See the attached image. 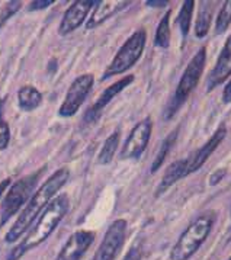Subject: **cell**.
I'll list each match as a JSON object with an SVG mask.
<instances>
[{
  "label": "cell",
  "mask_w": 231,
  "mask_h": 260,
  "mask_svg": "<svg viewBox=\"0 0 231 260\" xmlns=\"http://www.w3.org/2000/svg\"><path fill=\"white\" fill-rule=\"evenodd\" d=\"M21 6L22 2H9V3L5 6V9L2 11V13H0V22L5 23V22L11 18L12 15H15L16 12L21 9Z\"/></svg>",
  "instance_id": "cell-25"
},
{
  "label": "cell",
  "mask_w": 231,
  "mask_h": 260,
  "mask_svg": "<svg viewBox=\"0 0 231 260\" xmlns=\"http://www.w3.org/2000/svg\"><path fill=\"white\" fill-rule=\"evenodd\" d=\"M153 122L151 118H144L131 129L126 138L125 144L121 151V160H137L140 158L144 150L147 148L150 137H151Z\"/></svg>",
  "instance_id": "cell-9"
},
{
  "label": "cell",
  "mask_w": 231,
  "mask_h": 260,
  "mask_svg": "<svg viewBox=\"0 0 231 260\" xmlns=\"http://www.w3.org/2000/svg\"><path fill=\"white\" fill-rule=\"evenodd\" d=\"M70 208V201L67 195H57L55 198L47 205V208L42 211V214L37 218L31 231L26 234V237L12 250L6 260H19L28 250L38 247L41 243L48 239L53 234L61 219L67 215Z\"/></svg>",
  "instance_id": "cell-2"
},
{
  "label": "cell",
  "mask_w": 231,
  "mask_h": 260,
  "mask_svg": "<svg viewBox=\"0 0 231 260\" xmlns=\"http://www.w3.org/2000/svg\"><path fill=\"white\" fill-rule=\"evenodd\" d=\"M146 5H147L148 8H164V6H168L169 2H166V0H161V2L148 0V2H146Z\"/></svg>",
  "instance_id": "cell-30"
},
{
  "label": "cell",
  "mask_w": 231,
  "mask_h": 260,
  "mask_svg": "<svg viewBox=\"0 0 231 260\" xmlns=\"http://www.w3.org/2000/svg\"><path fill=\"white\" fill-rule=\"evenodd\" d=\"M225 173H227V170L225 169H220V170H215L210 177V183L211 185H217V183H220L221 179L225 176Z\"/></svg>",
  "instance_id": "cell-28"
},
{
  "label": "cell",
  "mask_w": 231,
  "mask_h": 260,
  "mask_svg": "<svg viewBox=\"0 0 231 260\" xmlns=\"http://www.w3.org/2000/svg\"><path fill=\"white\" fill-rule=\"evenodd\" d=\"M70 179V170L67 167H61L57 172H54L48 177L41 187L34 193L31 199L26 202L25 208L18 215L16 221L13 222L11 230L6 233L5 241L6 243H15L21 239L22 236L28 231L32 225V222L42 214V211L47 208V205L57 197V192L69 182Z\"/></svg>",
  "instance_id": "cell-1"
},
{
  "label": "cell",
  "mask_w": 231,
  "mask_h": 260,
  "mask_svg": "<svg viewBox=\"0 0 231 260\" xmlns=\"http://www.w3.org/2000/svg\"><path fill=\"white\" fill-rule=\"evenodd\" d=\"M93 83H95V77L92 73H84L76 77L70 84L63 104L58 109V115L63 118H70L74 114H77L86 101L87 94L90 93Z\"/></svg>",
  "instance_id": "cell-7"
},
{
  "label": "cell",
  "mask_w": 231,
  "mask_h": 260,
  "mask_svg": "<svg viewBox=\"0 0 231 260\" xmlns=\"http://www.w3.org/2000/svg\"><path fill=\"white\" fill-rule=\"evenodd\" d=\"M170 13H172L170 11L164 13V16L161 18L157 29H156L154 44L160 48H168L170 44Z\"/></svg>",
  "instance_id": "cell-21"
},
{
  "label": "cell",
  "mask_w": 231,
  "mask_h": 260,
  "mask_svg": "<svg viewBox=\"0 0 231 260\" xmlns=\"http://www.w3.org/2000/svg\"><path fill=\"white\" fill-rule=\"evenodd\" d=\"M231 74V35L224 44V48L221 51L218 60L215 62L212 72H211L208 82H207V92H211L218 84H221L225 79H228Z\"/></svg>",
  "instance_id": "cell-14"
},
{
  "label": "cell",
  "mask_w": 231,
  "mask_h": 260,
  "mask_svg": "<svg viewBox=\"0 0 231 260\" xmlns=\"http://www.w3.org/2000/svg\"><path fill=\"white\" fill-rule=\"evenodd\" d=\"M124 260H141V249H140L138 246L131 247L129 251L126 253V256L124 257Z\"/></svg>",
  "instance_id": "cell-27"
},
{
  "label": "cell",
  "mask_w": 231,
  "mask_h": 260,
  "mask_svg": "<svg viewBox=\"0 0 231 260\" xmlns=\"http://www.w3.org/2000/svg\"><path fill=\"white\" fill-rule=\"evenodd\" d=\"M193 8H195V2L193 0H186L182 5V9L179 12L178 23L180 26L182 35L186 37L190 28V21H192V13H193Z\"/></svg>",
  "instance_id": "cell-22"
},
{
  "label": "cell",
  "mask_w": 231,
  "mask_h": 260,
  "mask_svg": "<svg viewBox=\"0 0 231 260\" xmlns=\"http://www.w3.org/2000/svg\"><path fill=\"white\" fill-rule=\"evenodd\" d=\"M134 79L136 77L133 74H129V76H125V77L116 80L115 83H112L109 87H106L105 90L102 92V94L96 99L93 106L86 112V115H84V122H93V121H96L101 116V112L104 111V108H105L106 105L109 104L115 96L121 93L125 87H128L129 84L133 83Z\"/></svg>",
  "instance_id": "cell-13"
},
{
  "label": "cell",
  "mask_w": 231,
  "mask_h": 260,
  "mask_svg": "<svg viewBox=\"0 0 231 260\" xmlns=\"http://www.w3.org/2000/svg\"><path fill=\"white\" fill-rule=\"evenodd\" d=\"M9 185H11V179H5V180L0 182V197L5 193V190L9 187Z\"/></svg>",
  "instance_id": "cell-31"
},
{
  "label": "cell",
  "mask_w": 231,
  "mask_h": 260,
  "mask_svg": "<svg viewBox=\"0 0 231 260\" xmlns=\"http://www.w3.org/2000/svg\"><path fill=\"white\" fill-rule=\"evenodd\" d=\"M3 108H5V101L0 99V151L6 150L11 143V128L3 118Z\"/></svg>",
  "instance_id": "cell-24"
},
{
  "label": "cell",
  "mask_w": 231,
  "mask_h": 260,
  "mask_svg": "<svg viewBox=\"0 0 231 260\" xmlns=\"http://www.w3.org/2000/svg\"><path fill=\"white\" fill-rule=\"evenodd\" d=\"M222 101H224L225 104H230L231 102V79H230V82L225 84V87H224V92H222Z\"/></svg>",
  "instance_id": "cell-29"
},
{
  "label": "cell",
  "mask_w": 231,
  "mask_h": 260,
  "mask_svg": "<svg viewBox=\"0 0 231 260\" xmlns=\"http://www.w3.org/2000/svg\"><path fill=\"white\" fill-rule=\"evenodd\" d=\"M185 176H188L186 175V158L172 163L168 167V170L164 172L163 177H161V182H160L157 190H156V197H160L161 193H164L169 187L173 186L178 180H180L182 177Z\"/></svg>",
  "instance_id": "cell-16"
},
{
  "label": "cell",
  "mask_w": 231,
  "mask_h": 260,
  "mask_svg": "<svg viewBox=\"0 0 231 260\" xmlns=\"http://www.w3.org/2000/svg\"><path fill=\"white\" fill-rule=\"evenodd\" d=\"M146 41H147V34H146L144 29H138V31L134 32L126 40L125 44L118 50L112 62L108 66V69H106L105 73L102 76V80H106V79L118 76V74L125 73L126 70L134 67V64L143 55L144 47H146Z\"/></svg>",
  "instance_id": "cell-6"
},
{
  "label": "cell",
  "mask_w": 231,
  "mask_h": 260,
  "mask_svg": "<svg viewBox=\"0 0 231 260\" xmlns=\"http://www.w3.org/2000/svg\"><path fill=\"white\" fill-rule=\"evenodd\" d=\"M211 25V5L208 2H202L201 3L200 13H198V19L195 25V35L196 38H204L207 37V34L210 31Z\"/></svg>",
  "instance_id": "cell-19"
},
{
  "label": "cell",
  "mask_w": 231,
  "mask_h": 260,
  "mask_svg": "<svg viewBox=\"0 0 231 260\" xmlns=\"http://www.w3.org/2000/svg\"><path fill=\"white\" fill-rule=\"evenodd\" d=\"M53 3V0H34V2L29 3L28 11H42V9H47L48 6H51Z\"/></svg>",
  "instance_id": "cell-26"
},
{
  "label": "cell",
  "mask_w": 231,
  "mask_h": 260,
  "mask_svg": "<svg viewBox=\"0 0 231 260\" xmlns=\"http://www.w3.org/2000/svg\"><path fill=\"white\" fill-rule=\"evenodd\" d=\"M18 102H19L21 109L26 111V112H31L41 105L42 94L37 87L25 84L18 92Z\"/></svg>",
  "instance_id": "cell-17"
},
{
  "label": "cell",
  "mask_w": 231,
  "mask_h": 260,
  "mask_svg": "<svg viewBox=\"0 0 231 260\" xmlns=\"http://www.w3.org/2000/svg\"><path fill=\"white\" fill-rule=\"evenodd\" d=\"M126 236V221L125 219H115L102 239L99 249L96 250L92 260H115L118 253L124 247V241Z\"/></svg>",
  "instance_id": "cell-8"
},
{
  "label": "cell",
  "mask_w": 231,
  "mask_h": 260,
  "mask_svg": "<svg viewBox=\"0 0 231 260\" xmlns=\"http://www.w3.org/2000/svg\"><path fill=\"white\" fill-rule=\"evenodd\" d=\"M178 129H175L173 133H170L164 140H163V143H161V146L158 148L157 154H156V158L153 160V165H151V173H156L158 169L161 167L163 165V161L166 160V157H168L169 151H170V148L173 147L175 144V141H176V137H178Z\"/></svg>",
  "instance_id": "cell-20"
},
{
  "label": "cell",
  "mask_w": 231,
  "mask_h": 260,
  "mask_svg": "<svg viewBox=\"0 0 231 260\" xmlns=\"http://www.w3.org/2000/svg\"><path fill=\"white\" fill-rule=\"evenodd\" d=\"M227 136V128L225 125H221L220 128L212 134L210 140L201 147L200 150H196L192 156L186 158V175H190L193 172H196L198 169L205 165V161L208 160V157L217 150V147L222 143V140Z\"/></svg>",
  "instance_id": "cell-12"
},
{
  "label": "cell",
  "mask_w": 231,
  "mask_h": 260,
  "mask_svg": "<svg viewBox=\"0 0 231 260\" xmlns=\"http://www.w3.org/2000/svg\"><path fill=\"white\" fill-rule=\"evenodd\" d=\"M214 221V212H207L190 222L170 251V260H189L210 236Z\"/></svg>",
  "instance_id": "cell-3"
},
{
  "label": "cell",
  "mask_w": 231,
  "mask_h": 260,
  "mask_svg": "<svg viewBox=\"0 0 231 260\" xmlns=\"http://www.w3.org/2000/svg\"><path fill=\"white\" fill-rule=\"evenodd\" d=\"M118 146H119V131H115L105 140L104 146L101 148V153L97 156V163L102 165V166L109 165L112 161L114 156H115Z\"/></svg>",
  "instance_id": "cell-18"
},
{
  "label": "cell",
  "mask_w": 231,
  "mask_h": 260,
  "mask_svg": "<svg viewBox=\"0 0 231 260\" xmlns=\"http://www.w3.org/2000/svg\"><path fill=\"white\" fill-rule=\"evenodd\" d=\"M95 5V0H79V2H73L70 5V8L65 11L63 19L60 22L58 34L60 35H69V34L76 31L79 26H82V23L87 18V13L92 11V8Z\"/></svg>",
  "instance_id": "cell-11"
},
{
  "label": "cell",
  "mask_w": 231,
  "mask_h": 260,
  "mask_svg": "<svg viewBox=\"0 0 231 260\" xmlns=\"http://www.w3.org/2000/svg\"><path fill=\"white\" fill-rule=\"evenodd\" d=\"M205 61H207V48L202 47L200 51L193 55V58L190 60L188 67L185 69V72L179 80L175 96H173L172 102L169 104L168 111H166V119L172 118L175 112L183 105V102L189 98V94L193 92V89L196 87L201 76H202Z\"/></svg>",
  "instance_id": "cell-5"
},
{
  "label": "cell",
  "mask_w": 231,
  "mask_h": 260,
  "mask_svg": "<svg viewBox=\"0 0 231 260\" xmlns=\"http://www.w3.org/2000/svg\"><path fill=\"white\" fill-rule=\"evenodd\" d=\"M231 23V0L224 2L222 8H221L218 18H217V23H215V31L217 34H222L227 31V28Z\"/></svg>",
  "instance_id": "cell-23"
},
{
  "label": "cell",
  "mask_w": 231,
  "mask_h": 260,
  "mask_svg": "<svg viewBox=\"0 0 231 260\" xmlns=\"http://www.w3.org/2000/svg\"><path fill=\"white\" fill-rule=\"evenodd\" d=\"M2 25H3V23H2V22H0V28H2Z\"/></svg>",
  "instance_id": "cell-32"
},
{
  "label": "cell",
  "mask_w": 231,
  "mask_h": 260,
  "mask_svg": "<svg viewBox=\"0 0 231 260\" xmlns=\"http://www.w3.org/2000/svg\"><path fill=\"white\" fill-rule=\"evenodd\" d=\"M227 260H231V257H230V259H227Z\"/></svg>",
  "instance_id": "cell-33"
},
{
  "label": "cell",
  "mask_w": 231,
  "mask_h": 260,
  "mask_svg": "<svg viewBox=\"0 0 231 260\" xmlns=\"http://www.w3.org/2000/svg\"><path fill=\"white\" fill-rule=\"evenodd\" d=\"M95 237L93 231H86V230L76 231L67 239L55 260H80L89 247L93 244Z\"/></svg>",
  "instance_id": "cell-10"
},
{
  "label": "cell",
  "mask_w": 231,
  "mask_h": 260,
  "mask_svg": "<svg viewBox=\"0 0 231 260\" xmlns=\"http://www.w3.org/2000/svg\"><path fill=\"white\" fill-rule=\"evenodd\" d=\"M129 5V2H121V0H102V2H96L95 9L92 12L90 18L86 22V29H93L96 26H99L101 23L108 21L111 16H114L115 13L124 9Z\"/></svg>",
  "instance_id": "cell-15"
},
{
  "label": "cell",
  "mask_w": 231,
  "mask_h": 260,
  "mask_svg": "<svg viewBox=\"0 0 231 260\" xmlns=\"http://www.w3.org/2000/svg\"><path fill=\"white\" fill-rule=\"evenodd\" d=\"M44 170H45V166L40 170H35L31 175L21 177L18 182H15L9 187V190L6 192V197L0 205V225H5L31 199L34 195V189L38 185V180L42 176Z\"/></svg>",
  "instance_id": "cell-4"
}]
</instances>
